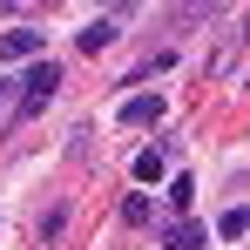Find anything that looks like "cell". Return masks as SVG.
I'll list each match as a JSON object with an SVG mask.
<instances>
[{"mask_svg": "<svg viewBox=\"0 0 250 250\" xmlns=\"http://www.w3.org/2000/svg\"><path fill=\"white\" fill-rule=\"evenodd\" d=\"M7 108H14V82L0 75V115H7Z\"/></svg>", "mask_w": 250, "mask_h": 250, "instance_id": "9", "label": "cell"}, {"mask_svg": "<svg viewBox=\"0 0 250 250\" xmlns=\"http://www.w3.org/2000/svg\"><path fill=\"white\" fill-rule=\"evenodd\" d=\"M169 203L189 209V203H196V183H189V176H169Z\"/></svg>", "mask_w": 250, "mask_h": 250, "instance_id": "7", "label": "cell"}, {"mask_svg": "<svg viewBox=\"0 0 250 250\" xmlns=\"http://www.w3.org/2000/svg\"><path fill=\"white\" fill-rule=\"evenodd\" d=\"M216 230H223V237H244V230H250V209H223V223H216Z\"/></svg>", "mask_w": 250, "mask_h": 250, "instance_id": "8", "label": "cell"}, {"mask_svg": "<svg viewBox=\"0 0 250 250\" xmlns=\"http://www.w3.org/2000/svg\"><path fill=\"white\" fill-rule=\"evenodd\" d=\"M135 183H142V189H149V183H163V156H156V149H142V156H135Z\"/></svg>", "mask_w": 250, "mask_h": 250, "instance_id": "6", "label": "cell"}, {"mask_svg": "<svg viewBox=\"0 0 250 250\" xmlns=\"http://www.w3.org/2000/svg\"><path fill=\"white\" fill-rule=\"evenodd\" d=\"M122 122L128 128H156V122H163V95H128V102H122Z\"/></svg>", "mask_w": 250, "mask_h": 250, "instance_id": "2", "label": "cell"}, {"mask_svg": "<svg viewBox=\"0 0 250 250\" xmlns=\"http://www.w3.org/2000/svg\"><path fill=\"white\" fill-rule=\"evenodd\" d=\"M163 244H169V250H203V230H196V223H169Z\"/></svg>", "mask_w": 250, "mask_h": 250, "instance_id": "5", "label": "cell"}, {"mask_svg": "<svg viewBox=\"0 0 250 250\" xmlns=\"http://www.w3.org/2000/svg\"><path fill=\"white\" fill-rule=\"evenodd\" d=\"M75 41H82L88 54H102V47L115 41V21H88V27H82V34H75Z\"/></svg>", "mask_w": 250, "mask_h": 250, "instance_id": "4", "label": "cell"}, {"mask_svg": "<svg viewBox=\"0 0 250 250\" xmlns=\"http://www.w3.org/2000/svg\"><path fill=\"white\" fill-rule=\"evenodd\" d=\"M54 88H61V68H54V61H34V75L21 88V115H41L47 102H54Z\"/></svg>", "mask_w": 250, "mask_h": 250, "instance_id": "1", "label": "cell"}, {"mask_svg": "<svg viewBox=\"0 0 250 250\" xmlns=\"http://www.w3.org/2000/svg\"><path fill=\"white\" fill-rule=\"evenodd\" d=\"M0 54H7V61H34V54H41V34H34V27H7V34H0Z\"/></svg>", "mask_w": 250, "mask_h": 250, "instance_id": "3", "label": "cell"}]
</instances>
